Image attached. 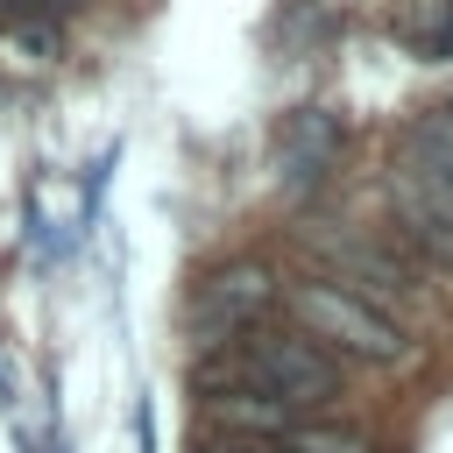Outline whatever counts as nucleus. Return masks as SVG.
Here are the masks:
<instances>
[{"instance_id":"10","label":"nucleus","mask_w":453,"mask_h":453,"mask_svg":"<svg viewBox=\"0 0 453 453\" xmlns=\"http://www.w3.org/2000/svg\"><path fill=\"white\" fill-rule=\"evenodd\" d=\"M425 42H432V57H453V21H446V28H432Z\"/></svg>"},{"instance_id":"7","label":"nucleus","mask_w":453,"mask_h":453,"mask_svg":"<svg viewBox=\"0 0 453 453\" xmlns=\"http://www.w3.org/2000/svg\"><path fill=\"white\" fill-rule=\"evenodd\" d=\"M411 156H418L432 177L453 184V106H439V113H425V120L411 127Z\"/></svg>"},{"instance_id":"9","label":"nucleus","mask_w":453,"mask_h":453,"mask_svg":"<svg viewBox=\"0 0 453 453\" xmlns=\"http://www.w3.org/2000/svg\"><path fill=\"white\" fill-rule=\"evenodd\" d=\"M14 7H35V14L50 21V14H71V7H85V0H14Z\"/></svg>"},{"instance_id":"1","label":"nucleus","mask_w":453,"mask_h":453,"mask_svg":"<svg viewBox=\"0 0 453 453\" xmlns=\"http://www.w3.org/2000/svg\"><path fill=\"white\" fill-rule=\"evenodd\" d=\"M234 361H241V382H248V389H262V396H276V403H290V411H319V403H333V396L347 389V368L333 361V347H319V340L297 333V326H262V333H248V340L234 347Z\"/></svg>"},{"instance_id":"11","label":"nucleus","mask_w":453,"mask_h":453,"mask_svg":"<svg viewBox=\"0 0 453 453\" xmlns=\"http://www.w3.org/2000/svg\"><path fill=\"white\" fill-rule=\"evenodd\" d=\"M191 453H241V446H219V439H205V446H191Z\"/></svg>"},{"instance_id":"6","label":"nucleus","mask_w":453,"mask_h":453,"mask_svg":"<svg viewBox=\"0 0 453 453\" xmlns=\"http://www.w3.org/2000/svg\"><path fill=\"white\" fill-rule=\"evenodd\" d=\"M276 453H375V439H368V425H354V418L311 411V418H290V432L276 439Z\"/></svg>"},{"instance_id":"2","label":"nucleus","mask_w":453,"mask_h":453,"mask_svg":"<svg viewBox=\"0 0 453 453\" xmlns=\"http://www.w3.org/2000/svg\"><path fill=\"white\" fill-rule=\"evenodd\" d=\"M283 304L297 311V333H311L319 347H347V354H361V361H375V368L411 361L403 326H396L389 311H375L368 297H354L347 283H333V276H304V283H290Z\"/></svg>"},{"instance_id":"4","label":"nucleus","mask_w":453,"mask_h":453,"mask_svg":"<svg viewBox=\"0 0 453 453\" xmlns=\"http://www.w3.org/2000/svg\"><path fill=\"white\" fill-rule=\"evenodd\" d=\"M319 255L340 269L333 283H347L354 297H368L375 311H389V319L403 326V311H411V297H418V269H411L389 241L354 234V226H333V234H319Z\"/></svg>"},{"instance_id":"8","label":"nucleus","mask_w":453,"mask_h":453,"mask_svg":"<svg viewBox=\"0 0 453 453\" xmlns=\"http://www.w3.org/2000/svg\"><path fill=\"white\" fill-rule=\"evenodd\" d=\"M0 42H7V50H14V57H35V64H42V57H57V50H64V35H57V21H42V14H35V21H14V28H7V35H0Z\"/></svg>"},{"instance_id":"3","label":"nucleus","mask_w":453,"mask_h":453,"mask_svg":"<svg viewBox=\"0 0 453 453\" xmlns=\"http://www.w3.org/2000/svg\"><path fill=\"white\" fill-rule=\"evenodd\" d=\"M276 297H283L276 269H269L262 255H234V262H219V269L198 283V297H191V340H198L205 354H219V347H234L241 333H255V319H262Z\"/></svg>"},{"instance_id":"5","label":"nucleus","mask_w":453,"mask_h":453,"mask_svg":"<svg viewBox=\"0 0 453 453\" xmlns=\"http://www.w3.org/2000/svg\"><path fill=\"white\" fill-rule=\"evenodd\" d=\"M389 212H396L403 241L425 248V262L453 269V184L446 177H432L418 156H396V170H389Z\"/></svg>"}]
</instances>
